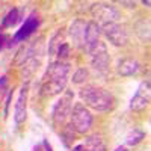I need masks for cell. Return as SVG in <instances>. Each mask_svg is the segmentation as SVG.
<instances>
[{
	"instance_id": "6da1fadb",
	"label": "cell",
	"mask_w": 151,
	"mask_h": 151,
	"mask_svg": "<svg viewBox=\"0 0 151 151\" xmlns=\"http://www.w3.org/2000/svg\"><path fill=\"white\" fill-rule=\"evenodd\" d=\"M68 74H70V65L65 62H53L48 67L45 79L42 83V95L52 97L56 94H60L65 89L67 82H68Z\"/></svg>"
},
{
	"instance_id": "7a4b0ae2",
	"label": "cell",
	"mask_w": 151,
	"mask_h": 151,
	"mask_svg": "<svg viewBox=\"0 0 151 151\" xmlns=\"http://www.w3.org/2000/svg\"><path fill=\"white\" fill-rule=\"evenodd\" d=\"M80 97L88 106L97 112H107L115 106V97L112 92L98 86H85L80 91Z\"/></svg>"
},
{
	"instance_id": "3957f363",
	"label": "cell",
	"mask_w": 151,
	"mask_h": 151,
	"mask_svg": "<svg viewBox=\"0 0 151 151\" xmlns=\"http://www.w3.org/2000/svg\"><path fill=\"white\" fill-rule=\"evenodd\" d=\"M70 118H71V127L74 132L77 133H86L89 132L92 127V113L88 110L82 103H76L74 107L71 109L70 113Z\"/></svg>"
},
{
	"instance_id": "277c9868",
	"label": "cell",
	"mask_w": 151,
	"mask_h": 151,
	"mask_svg": "<svg viewBox=\"0 0 151 151\" xmlns=\"http://www.w3.org/2000/svg\"><path fill=\"white\" fill-rule=\"evenodd\" d=\"M101 32L107 38V41L112 42L113 45H116V47H122L129 42V32L122 24H118V23L103 24Z\"/></svg>"
},
{
	"instance_id": "5b68a950",
	"label": "cell",
	"mask_w": 151,
	"mask_h": 151,
	"mask_svg": "<svg viewBox=\"0 0 151 151\" xmlns=\"http://www.w3.org/2000/svg\"><path fill=\"white\" fill-rule=\"evenodd\" d=\"M91 14L97 21H101L103 24L107 23H116L119 18V11L109 3H95L91 8Z\"/></svg>"
},
{
	"instance_id": "8992f818",
	"label": "cell",
	"mask_w": 151,
	"mask_h": 151,
	"mask_svg": "<svg viewBox=\"0 0 151 151\" xmlns=\"http://www.w3.org/2000/svg\"><path fill=\"white\" fill-rule=\"evenodd\" d=\"M88 53H89V56H91L92 68L97 73H100V74H104L107 71V68H109V62H110L107 50H106V45L100 41L91 52H88Z\"/></svg>"
},
{
	"instance_id": "52a82bcc",
	"label": "cell",
	"mask_w": 151,
	"mask_h": 151,
	"mask_svg": "<svg viewBox=\"0 0 151 151\" xmlns=\"http://www.w3.org/2000/svg\"><path fill=\"white\" fill-rule=\"evenodd\" d=\"M71 109H73V94L65 92L53 106L52 116H53L55 124H64L67 116L71 113Z\"/></svg>"
},
{
	"instance_id": "ba28073f",
	"label": "cell",
	"mask_w": 151,
	"mask_h": 151,
	"mask_svg": "<svg viewBox=\"0 0 151 151\" xmlns=\"http://www.w3.org/2000/svg\"><path fill=\"white\" fill-rule=\"evenodd\" d=\"M148 103H150V82L147 80V82H142L136 95L132 98L130 109L132 110H142L148 106Z\"/></svg>"
},
{
	"instance_id": "9c48e42d",
	"label": "cell",
	"mask_w": 151,
	"mask_h": 151,
	"mask_svg": "<svg viewBox=\"0 0 151 151\" xmlns=\"http://www.w3.org/2000/svg\"><path fill=\"white\" fill-rule=\"evenodd\" d=\"M100 29L98 23L95 21H89L86 23V29H85V41H83V47L86 48V52H91V50L100 42Z\"/></svg>"
},
{
	"instance_id": "30bf717a",
	"label": "cell",
	"mask_w": 151,
	"mask_h": 151,
	"mask_svg": "<svg viewBox=\"0 0 151 151\" xmlns=\"http://www.w3.org/2000/svg\"><path fill=\"white\" fill-rule=\"evenodd\" d=\"M38 26H40V18H38V15L32 14L26 21H24V24L20 27V30H17V33L14 36V42H20V41L27 40V38L38 29Z\"/></svg>"
},
{
	"instance_id": "8fae6325",
	"label": "cell",
	"mask_w": 151,
	"mask_h": 151,
	"mask_svg": "<svg viewBox=\"0 0 151 151\" xmlns=\"http://www.w3.org/2000/svg\"><path fill=\"white\" fill-rule=\"evenodd\" d=\"M26 118H27V86H23L15 103L14 119L17 124H21L26 121Z\"/></svg>"
},
{
	"instance_id": "7c38bea8",
	"label": "cell",
	"mask_w": 151,
	"mask_h": 151,
	"mask_svg": "<svg viewBox=\"0 0 151 151\" xmlns=\"http://www.w3.org/2000/svg\"><path fill=\"white\" fill-rule=\"evenodd\" d=\"M73 151H106V147L100 136H88L83 142L76 145Z\"/></svg>"
},
{
	"instance_id": "4fadbf2b",
	"label": "cell",
	"mask_w": 151,
	"mask_h": 151,
	"mask_svg": "<svg viewBox=\"0 0 151 151\" xmlns=\"http://www.w3.org/2000/svg\"><path fill=\"white\" fill-rule=\"evenodd\" d=\"M85 29L86 23L83 20H74L70 26V35L73 38V42L76 47H82L85 41Z\"/></svg>"
},
{
	"instance_id": "5bb4252c",
	"label": "cell",
	"mask_w": 151,
	"mask_h": 151,
	"mask_svg": "<svg viewBox=\"0 0 151 151\" xmlns=\"http://www.w3.org/2000/svg\"><path fill=\"white\" fill-rule=\"evenodd\" d=\"M137 70H139V62H137L136 59H133V58L122 59L119 62V65H118V73L121 76H124V77H129V76L136 74Z\"/></svg>"
},
{
	"instance_id": "9a60e30c",
	"label": "cell",
	"mask_w": 151,
	"mask_h": 151,
	"mask_svg": "<svg viewBox=\"0 0 151 151\" xmlns=\"http://www.w3.org/2000/svg\"><path fill=\"white\" fill-rule=\"evenodd\" d=\"M20 18H21L20 11H18L17 8H12V9L8 12V14L5 15V18H3V21H2V26H3V27H6V29L14 27L15 24L20 21Z\"/></svg>"
},
{
	"instance_id": "2e32d148",
	"label": "cell",
	"mask_w": 151,
	"mask_h": 151,
	"mask_svg": "<svg viewBox=\"0 0 151 151\" xmlns=\"http://www.w3.org/2000/svg\"><path fill=\"white\" fill-rule=\"evenodd\" d=\"M136 33L139 35V38L142 41L148 42L150 41V21L148 20H142L136 24Z\"/></svg>"
},
{
	"instance_id": "e0dca14e",
	"label": "cell",
	"mask_w": 151,
	"mask_h": 151,
	"mask_svg": "<svg viewBox=\"0 0 151 151\" xmlns=\"http://www.w3.org/2000/svg\"><path fill=\"white\" fill-rule=\"evenodd\" d=\"M145 137V133L139 129H133V132H130L127 134V137H125V144L127 145H137L142 139Z\"/></svg>"
},
{
	"instance_id": "ac0fdd59",
	"label": "cell",
	"mask_w": 151,
	"mask_h": 151,
	"mask_svg": "<svg viewBox=\"0 0 151 151\" xmlns=\"http://www.w3.org/2000/svg\"><path fill=\"white\" fill-rule=\"evenodd\" d=\"M86 79H88V71H86L85 68H79L77 71L74 73V76H73V82H74L76 85L83 83Z\"/></svg>"
},
{
	"instance_id": "d6986e66",
	"label": "cell",
	"mask_w": 151,
	"mask_h": 151,
	"mask_svg": "<svg viewBox=\"0 0 151 151\" xmlns=\"http://www.w3.org/2000/svg\"><path fill=\"white\" fill-rule=\"evenodd\" d=\"M68 53H70V45H68L67 42H62V44L59 45V48H58L56 55H58L59 58H67Z\"/></svg>"
},
{
	"instance_id": "ffe728a7",
	"label": "cell",
	"mask_w": 151,
	"mask_h": 151,
	"mask_svg": "<svg viewBox=\"0 0 151 151\" xmlns=\"http://www.w3.org/2000/svg\"><path fill=\"white\" fill-rule=\"evenodd\" d=\"M6 82H8V77L6 76H2V77H0V89H3V86L6 85Z\"/></svg>"
},
{
	"instance_id": "44dd1931",
	"label": "cell",
	"mask_w": 151,
	"mask_h": 151,
	"mask_svg": "<svg viewBox=\"0 0 151 151\" xmlns=\"http://www.w3.org/2000/svg\"><path fill=\"white\" fill-rule=\"evenodd\" d=\"M6 41V38H5V35L2 33V32H0V48H2L3 47V42Z\"/></svg>"
},
{
	"instance_id": "7402d4cb",
	"label": "cell",
	"mask_w": 151,
	"mask_h": 151,
	"mask_svg": "<svg viewBox=\"0 0 151 151\" xmlns=\"http://www.w3.org/2000/svg\"><path fill=\"white\" fill-rule=\"evenodd\" d=\"M44 147H45V150H47V151H52V147H50V144H48L47 141H44Z\"/></svg>"
},
{
	"instance_id": "603a6c76",
	"label": "cell",
	"mask_w": 151,
	"mask_h": 151,
	"mask_svg": "<svg viewBox=\"0 0 151 151\" xmlns=\"http://www.w3.org/2000/svg\"><path fill=\"white\" fill-rule=\"evenodd\" d=\"M115 151H129V150H127V148H125V147H122V145H121V147H118V148H115Z\"/></svg>"
},
{
	"instance_id": "cb8c5ba5",
	"label": "cell",
	"mask_w": 151,
	"mask_h": 151,
	"mask_svg": "<svg viewBox=\"0 0 151 151\" xmlns=\"http://www.w3.org/2000/svg\"><path fill=\"white\" fill-rule=\"evenodd\" d=\"M145 6H150V2H148V0H144V2H142Z\"/></svg>"
}]
</instances>
